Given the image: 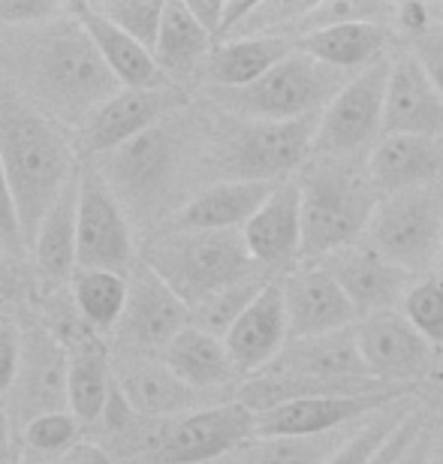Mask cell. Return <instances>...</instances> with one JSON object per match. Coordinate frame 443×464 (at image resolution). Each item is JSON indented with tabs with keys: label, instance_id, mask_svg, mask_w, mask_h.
<instances>
[{
	"label": "cell",
	"instance_id": "1",
	"mask_svg": "<svg viewBox=\"0 0 443 464\" xmlns=\"http://www.w3.org/2000/svg\"><path fill=\"white\" fill-rule=\"evenodd\" d=\"M0 76L72 136L121 91L70 4L49 22L0 31Z\"/></svg>",
	"mask_w": 443,
	"mask_h": 464
},
{
	"label": "cell",
	"instance_id": "2",
	"mask_svg": "<svg viewBox=\"0 0 443 464\" xmlns=\"http://www.w3.org/2000/svg\"><path fill=\"white\" fill-rule=\"evenodd\" d=\"M208 127L206 118L193 115L188 106L118 151L97 157L94 166L103 172L127 218L142 227H166L175 211L188 206L193 199L188 193L193 172L206 169Z\"/></svg>",
	"mask_w": 443,
	"mask_h": 464
},
{
	"label": "cell",
	"instance_id": "3",
	"mask_svg": "<svg viewBox=\"0 0 443 464\" xmlns=\"http://www.w3.org/2000/svg\"><path fill=\"white\" fill-rule=\"evenodd\" d=\"M0 160L13 190L18 229L31 250L49 208L76 179L82 157L76 136L18 94L0 76Z\"/></svg>",
	"mask_w": 443,
	"mask_h": 464
},
{
	"label": "cell",
	"instance_id": "4",
	"mask_svg": "<svg viewBox=\"0 0 443 464\" xmlns=\"http://www.w3.org/2000/svg\"><path fill=\"white\" fill-rule=\"evenodd\" d=\"M302 263L359 245L371 224L377 197L362 160H323L313 157L302 169Z\"/></svg>",
	"mask_w": 443,
	"mask_h": 464
},
{
	"label": "cell",
	"instance_id": "5",
	"mask_svg": "<svg viewBox=\"0 0 443 464\" xmlns=\"http://www.w3.org/2000/svg\"><path fill=\"white\" fill-rule=\"evenodd\" d=\"M317 124L320 115L269 124L217 112V121L208 127L206 169L215 172V181L284 184L313 157Z\"/></svg>",
	"mask_w": 443,
	"mask_h": 464
},
{
	"label": "cell",
	"instance_id": "6",
	"mask_svg": "<svg viewBox=\"0 0 443 464\" xmlns=\"http://www.w3.org/2000/svg\"><path fill=\"white\" fill-rule=\"evenodd\" d=\"M169 290L197 308L220 290L269 275L247 254L242 232H175L160 229L148 238L142 256Z\"/></svg>",
	"mask_w": 443,
	"mask_h": 464
},
{
	"label": "cell",
	"instance_id": "7",
	"mask_svg": "<svg viewBox=\"0 0 443 464\" xmlns=\"http://www.w3.org/2000/svg\"><path fill=\"white\" fill-rule=\"evenodd\" d=\"M347 72H338L311 54L295 49L287 61L265 72L247 88H206L208 103L220 115L238 121H302L323 115L338 91L347 85Z\"/></svg>",
	"mask_w": 443,
	"mask_h": 464
},
{
	"label": "cell",
	"instance_id": "8",
	"mask_svg": "<svg viewBox=\"0 0 443 464\" xmlns=\"http://www.w3.org/2000/svg\"><path fill=\"white\" fill-rule=\"evenodd\" d=\"M256 438V413L242 401H217L175 420H145L130 464H211Z\"/></svg>",
	"mask_w": 443,
	"mask_h": 464
},
{
	"label": "cell",
	"instance_id": "9",
	"mask_svg": "<svg viewBox=\"0 0 443 464\" xmlns=\"http://www.w3.org/2000/svg\"><path fill=\"white\" fill-rule=\"evenodd\" d=\"M362 245L401 272L429 277L443 247V181L383 197L377 202Z\"/></svg>",
	"mask_w": 443,
	"mask_h": 464
},
{
	"label": "cell",
	"instance_id": "10",
	"mask_svg": "<svg viewBox=\"0 0 443 464\" xmlns=\"http://www.w3.org/2000/svg\"><path fill=\"white\" fill-rule=\"evenodd\" d=\"M390 63L392 58H386L350 76L347 85L338 91V97L323 109L317 139H313V157H323V160H362L368 148L380 142Z\"/></svg>",
	"mask_w": 443,
	"mask_h": 464
},
{
	"label": "cell",
	"instance_id": "11",
	"mask_svg": "<svg viewBox=\"0 0 443 464\" xmlns=\"http://www.w3.org/2000/svg\"><path fill=\"white\" fill-rule=\"evenodd\" d=\"M79 272L130 275L136 266L133 224L94 160L79 166Z\"/></svg>",
	"mask_w": 443,
	"mask_h": 464
},
{
	"label": "cell",
	"instance_id": "12",
	"mask_svg": "<svg viewBox=\"0 0 443 464\" xmlns=\"http://www.w3.org/2000/svg\"><path fill=\"white\" fill-rule=\"evenodd\" d=\"M70 353L43 323L22 326V362L6 395V413L15 434L45 413L70 411Z\"/></svg>",
	"mask_w": 443,
	"mask_h": 464
},
{
	"label": "cell",
	"instance_id": "13",
	"mask_svg": "<svg viewBox=\"0 0 443 464\" xmlns=\"http://www.w3.org/2000/svg\"><path fill=\"white\" fill-rule=\"evenodd\" d=\"M127 284H130L127 308L112 332L115 350L160 356L190 326V308L145 259H136V266L127 275Z\"/></svg>",
	"mask_w": 443,
	"mask_h": 464
},
{
	"label": "cell",
	"instance_id": "14",
	"mask_svg": "<svg viewBox=\"0 0 443 464\" xmlns=\"http://www.w3.org/2000/svg\"><path fill=\"white\" fill-rule=\"evenodd\" d=\"M408 398H419V389L401 386L374 395L302 398V401L256 413V438H323V434H335L341 429H353Z\"/></svg>",
	"mask_w": 443,
	"mask_h": 464
},
{
	"label": "cell",
	"instance_id": "15",
	"mask_svg": "<svg viewBox=\"0 0 443 464\" xmlns=\"http://www.w3.org/2000/svg\"><path fill=\"white\" fill-rule=\"evenodd\" d=\"M356 338L368 374L386 386H419L438 371L440 353L410 326L401 311L359 320Z\"/></svg>",
	"mask_w": 443,
	"mask_h": 464
},
{
	"label": "cell",
	"instance_id": "16",
	"mask_svg": "<svg viewBox=\"0 0 443 464\" xmlns=\"http://www.w3.org/2000/svg\"><path fill=\"white\" fill-rule=\"evenodd\" d=\"M190 106L188 91L181 88H157V91H130L121 88L118 94L94 112V118L76 133V148L82 160H97L103 154L118 151L133 142L145 130L160 124L181 109Z\"/></svg>",
	"mask_w": 443,
	"mask_h": 464
},
{
	"label": "cell",
	"instance_id": "17",
	"mask_svg": "<svg viewBox=\"0 0 443 464\" xmlns=\"http://www.w3.org/2000/svg\"><path fill=\"white\" fill-rule=\"evenodd\" d=\"M326 272L335 277L341 290L347 293L350 304L356 308L359 320L374 317V314L386 311H401L404 299L413 290V284L419 277L401 272L399 266H392L390 259L374 254L368 245H350L344 250L317 259Z\"/></svg>",
	"mask_w": 443,
	"mask_h": 464
},
{
	"label": "cell",
	"instance_id": "18",
	"mask_svg": "<svg viewBox=\"0 0 443 464\" xmlns=\"http://www.w3.org/2000/svg\"><path fill=\"white\" fill-rule=\"evenodd\" d=\"M281 286L290 320V341L329 335L359 323L347 293L320 263L295 266L293 272L281 275Z\"/></svg>",
	"mask_w": 443,
	"mask_h": 464
},
{
	"label": "cell",
	"instance_id": "19",
	"mask_svg": "<svg viewBox=\"0 0 443 464\" xmlns=\"http://www.w3.org/2000/svg\"><path fill=\"white\" fill-rule=\"evenodd\" d=\"M112 377L118 392L145 420H175V416L193 413L202 404V395L166 368L160 356L145 353H112Z\"/></svg>",
	"mask_w": 443,
	"mask_h": 464
},
{
	"label": "cell",
	"instance_id": "20",
	"mask_svg": "<svg viewBox=\"0 0 443 464\" xmlns=\"http://www.w3.org/2000/svg\"><path fill=\"white\" fill-rule=\"evenodd\" d=\"M383 136L443 139V94L410 49L392 54Z\"/></svg>",
	"mask_w": 443,
	"mask_h": 464
},
{
	"label": "cell",
	"instance_id": "21",
	"mask_svg": "<svg viewBox=\"0 0 443 464\" xmlns=\"http://www.w3.org/2000/svg\"><path fill=\"white\" fill-rule=\"evenodd\" d=\"M229 359L238 371V377L263 374L284 347L290 344V320L287 304H284L281 277H272L263 286L260 295L247 304V311L236 320V326L224 335Z\"/></svg>",
	"mask_w": 443,
	"mask_h": 464
},
{
	"label": "cell",
	"instance_id": "22",
	"mask_svg": "<svg viewBox=\"0 0 443 464\" xmlns=\"http://www.w3.org/2000/svg\"><path fill=\"white\" fill-rule=\"evenodd\" d=\"M247 254L263 272L281 277L302 263V188L299 181H284L263 202V208L242 229Z\"/></svg>",
	"mask_w": 443,
	"mask_h": 464
},
{
	"label": "cell",
	"instance_id": "23",
	"mask_svg": "<svg viewBox=\"0 0 443 464\" xmlns=\"http://www.w3.org/2000/svg\"><path fill=\"white\" fill-rule=\"evenodd\" d=\"M76 220H79V172L67 184V190L58 197V202L49 208L31 250H27L34 259L36 290L43 295L70 290L72 277L79 272Z\"/></svg>",
	"mask_w": 443,
	"mask_h": 464
},
{
	"label": "cell",
	"instance_id": "24",
	"mask_svg": "<svg viewBox=\"0 0 443 464\" xmlns=\"http://www.w3.org/2000/svg\"><path fill=\"white\" fill-rule=\"evenodd\" d=\"M365 169L377 197L431 188L443 181V139L383 136L365 157Z\"/></svg>",
	"mask_w": 443,
	"mask_h": 464
},
{
	"label": "cell",
	"instance_id": "25",
	"mask_svg": "<svg viewBox=\"0 0 443 464\" xmlns=\"http://www.w3.org/2000/svg\"><path fill=\"white\" fill-rule=\"evenodd\" d=\"M278 184L256 181H211L197 190L160 229L175 232H242Z\"/></svg>",
	"mask_w": 443,
	"mask_h": 464
},
{
	"label": "cell",
	"instance_id": "26",
	"mask_svg": "<svg viewBox=\"0 0 443 464\" xmlns=\"http://www.w3.org/2000/svg\"><path fill=\"white\" fill-rule=\"evenodd\" d=\"M395 40L390 24L359 22V24H335L323 27V31L299 36V52L311 54L313 61L326 63V67L356 76L374 63L390 58V45Z\"/></svg>",
	"mask_w": 443,
	"mask_h": 464
},
{
	"label": "cell",
	"instance_id": "27",
	"mask_svg": "<svg viewBox=\"0 0 443 464\" xmlns=\"http://www.w3.org/2000/svg\"><path fill=\"white\" fill-rule=\"evenodd\" d=\"M265 371L278 374H299V377H323V380H362L371 377L359 350L356 326L329 332L317 338L290 341L278 359ZM374 380V377H371Z\"/></svg>",
	"mask_w": 443,
	"mask_h": 464
},
{
	"label": "cell",
	"instance_id": "28",
	"mask_svg": "<svg viewBox=\"0 0 443 464\" xmlns=\"http://www.w3.org/2000/svg\"><path fill=\"white\" fill-rule=\"evenodd\" d=\"M72 13L94 40L100 58L109 67V72L118 79L121 88L130 91H157V88H172V82L163 76V70L157 67L154 52H148L142 43H136L133 36L118 31L115 24H109L106 18H100L91 4H70Z\"/></svg>",
	"mask_w": 443,
	"mask_h": 464
},
{
	"label": "cell",
	"instance_id": "29",
	"mask_svg": "<svg viewBox=\"0 0 443 464\" xmlns=\"http://www.w3.org/2000/svg\"><path fill=\"white\" fill-rule=\"evenodd\" d=\"M215 45L217 43L202 31V24L190 15L184 0L166 4L160 36L154 45V61L175 88L188 91L193 79H202V70H206Z\"/></svg>",
	"mask_w": 443,
	"mask_h": 464
},
{
	"label": "cell",
	"instance_id": "30",
	"mask_svg": "<svg viewBox=\"0 0 443 464\" xmlns=\"http://www.w3.org/2000/svg\"><path fill=\"white\" fill-rule=\"evenodd\" d=\"M299 49L290 36H245L215 45L202 70L206 88H247Z\"/></svg>",
	"mask_w": 443,
	"mask_h": 464
},
{
	"label": "cell",
	"instance_id": "31",
	"mask_svg": "<svg viewBox=\"0 0 443 464\" xmlns=\"http://www.w3.org/2000/svg\"><path fill=\"white\" fill-rule=\"evenodd\" d=\"M160 359L181 383L197 389L199 395L217 392V389L229 386L238 377L224 338L211 335V332H202L197 326L184 329L181 335L160 353Z\"/></svg>",
	"mask_w": 443,
	"mask_h": 464
},
{
	"label": "cell",
	"instance_id": "32",
	"mask_svg": "<svg viewBox=\"0 0 443 464\" xmlns=\"http://www.w3.org/2000/svg\"><path fill=\"white\" fill-rule=\"evenodd\" d=\"M70 413L82 425H97L103 420L109 395H112V353L106 341H88L76 350H70Z\"/></svg>",
	"mask_w": 443,
	"mask_h": 464
},
{
	"label": "cell",
	"instance_id": "33",
	"mask_svg": "<svg viewBox=\"0 0 443 464\" xmlns=\"http://www.w3.org/2000/svg\"><path fill=\"white\" fill-rule=\"evenodd\" d=\"M127 293H130L127 275H115V272H76L70 284V295L79 317L97 335L115 332L127 308Z\"/></svg>",
	"mask_w": 443,
	"mask_h": 464
},
{
	"label": "cell",
	"instance_id": "34",
	"mask_svg": "<svg viewBox=\"0 0 443 464\" xmlns=\"http://www.w3.org/2000/svg\"><path fill=\"white\" fill-rule=\"evenodd\" d=\"M362 425V422H359ZM356 429L323 434V438H254L224 464H326V459L344 443Z\"/></svg>",
	"mask_w": 443,
	"mask_h": 464
},
{
	"label": "cell",
	"instance_id": "35",
	"mask_svg": "<svg viewBox=\"0 0 443 464\" xmlns=\"http://www.w3.org/2000/svg\"><path fill=\"white\" fill-rule=\"evenodd\" d=\"M417 404H419V398H408V401L386 407L383 413H377V416H371V420H365L362 425H356V431L350 434L335 452H332V456L326 459V464H368L377 456V450L392 438V431L399 429L404 416H408Z\"/></svg>",
	"mask_w": 443,
	"mask_h": 464
},
{
	"label": "cell",
	"instance_id": "36",
	"mask_svg": "<svg viewBox=\"0 0 443 464\" xmlns=\"http://www.w3.org/2000/svg\"><path fill=\"white\" fill-rule=\"evenodd\" d=\"M269 281H272V275H256L245 284H236V286H229V290H220L217 295H211V299L197 304V308H190V326L224 338L226 332L236 326V320L247 311V304L260 295V290Z\"/></svg>",
	"mask_w": 443,
	"mask_h": 464
},
{
	"label": "cell",
	"instance_id": "37",
	"mask_svg": "<svg viewBox=\"0 0 443 464\" xmlns=\"http://www.w3.org/2000/svg\"><path fill=\"white\" fill-rule=\"evenodd\" d=\"M88 4L100 18H106L121 34L133 36L148 52H154L166 4H154V0H88Z\"/></svg>",
	"mask_w": 443,
	"mask_h": 464
},
{
	"label": "cell",
	"instance_id": "38",
	"mask_svg": "<svg viewBox=\"0 0 443 464\" xmlns=\"http://www.w3.org/2000/svg\"><path fill=\"white\" fill-rule=\"evenodd\" d=\"M392 13H395V4H386V0H313L311 13L304 15V22H302L299 36L323 31V27L359 24V22L392 27Z\"/></svg>",
	"mask_w": 443,
	"mask_h": 464
},
{
	"label": "cell",
	"instance_id": "39",
	"mask_svg": "<svg viewBox=\"0 0 443 464\" xmlns=\"http://www.w3.org/2000/svg\"><path fill=\"white\" fill-rule=\"evenodd\" d=\"M82 429H85V425L70 411L36 416L22 431L24 452H34V456H43V459H61L63 452H70L72 447L82 443Z\"/></svg>",
	"mask_w": 443,
	"mask_h": 464
},
{
	"label": "cell",
	"instance_id": "40",
	"mask_svg": "<svg viewBox=\"0 0 443 464\" xmlns=\"http://www.w3.org/2000/svg\"><path fill=\"white\" fill-rule=\"evenodd\" d=\"M401 314L438 353H443V281L438 275L419 277L401 304Z\"/></svg>",
	"mask_w": 443,
	"mask_h": 464
},
{
	"label": "cell",
	"instance_id": "41",
	"mask_svg": "<svg viewBox=\"0 0 443 464\" xmlns=\"http://www.w3.org/2000/svg\"><path fill=\"white\" fill-rule=\"evenodd\" d=\"M443 31V6L438 4H395V13H392V34H401L408 36L410 45L422 40V36H431Z\"/></svg>",
	"mask_w": 443,
	"mask_h": 464
},
{
	"label": "cell",
	"instance_id": "42",
	"mask_svg": "<svg viewBox=\"0 0 443 464\" xmlns=\"http://www.w3.org/2000/svg\"><path fill=\"white\" fill-rule=\"evenodd\" d=\"M431 420H435V416H431L429 407L417 404L408 416H404L399 429L392 431V438L386 440L380 450H377V456L368 461V464H399L404 459V452L410 450V443L419 438V431L426 429Z\"/></svg>",
	"mask_w": 443,
	"mask_h": 464
},
{
	"label": "cell",
	"instance_id": "43",
	"mask_svg": "<svg viewBox=\"0 0 443 464\" xmlns=\"http://www.w3.org/2000/svg\"><path fill=\"white\" fill-rule=\"evenodd\" d=\"M67 4L54 0H0V31H18L61 15Z\"/></svg>",
	"mask_w": 443,
	"mask_h": 464
},
{
	"label": "cell",
	"instance_id": "44",
	"mask_svg": "<svg viewBox=\"0 0 443 464\" xmlns=\"http://www.w3.org/2000/svg\"><path fill=\"white\" fill-rule=\"evenodd\" d=\"M18 362H22V326L15 320H6L0 326V404L6 401L15 383Z\"/></svg>",
	"mask_w": 443,
	"mask_h": 464
},
{
	"label": "cell",
	"instance_id": "45",
	"mask_svg": "<svg viewBox=\"0 0 443 464\" xmlns=\"http://www.w3.org/2000/svg\"><path fill=\"white\" fill-rule=\"evenodd\" d=\"M0 241H4L15 256L24 254V241H22V229H18V215H15L13 190H9V181H6L4 160H0Z\"/></svg>",
	"mask_w": 443,
	"mask_h": 464
},
{
	"label": "cell",
	"instance_id": "46",
	"mask_svg": "<svg viewBox=\"0 0 443 464\" xmlns=\"http://www.w3.org/2000/svg\"><path fill=\"white\" fill-rule=\"evenodd\" d=\"M410 52L417 54L422 70L429 72L431 82L438 85V91L443 94V31L431 34V36H422L410 45Z\"/></svg>",
	"mask_w": 443,
	"mask_h": 464
},
{
	"label": "cell",
	"instance_id": "47",
	"mask_svg": "<svg viewBox=\"0 0 443 464\" xmlns=\"http://www.w3.org/2000/svg\"><path fill=\"white\" fill-rule=\"evenodd\" d=\"M188 9L190 15L197 18L202 24L211 40H220V27H224V9H226V0H188Z\"/></svg>",
	"mask_w": 443,
	"mask_h": 464
},
{
	"label": "cell",
	"instance_id": "48",
	"mask_svg": "<svg viewBox=\"0 0 443 464\" xmlns=\"http://www.w3.org/2000/svg\"><path fill=\"white\" fill-rule=\"evenodd\" d=\"M52 464H118L109 450H103L94 440H82L79 447H72L70 452H63L61 459H52Z\"/></svg>",
	"mask_w": 443,
	"mask_h": 464
},
{
	"label": "cell",
	"instance_id": "49",
	"mask_svg": "<svg viewBox=\"0 0 443 464\" xmlns=\"http://www.w3.org/2000/svg\"><path fill=\"white\" fill-rule=\"evenodd\" d=\"M435 438H438V425H435V420H431L426 429L419 431V438L410 443V450L404 452V459L399 464H429L431 447H435Z\"/></svg>",
	"mask_w": 443,
	"mask_h": 464
},
{
	"label": "cell",
	"instance_id": "50",
	"mask_svg": "<svg viewBox=\"0 0 443 464\" xmlns=\"http://www.w3.org/2000/svg\"><path fill=\"white\" fill-rule=\"evenodd\" d=\"M13 438H15V429H13V422H9L6 407L0 404V464H18Z\"/></svg>",
	"mask_w": 443,
	"mask_h": 464
},
{
	"label": "cell",
	"instance_id": "51",
	"mask_svg": "<svg viewBox=\"0 0 443 464\" xmlns=\"http://www.w3.org/2000/svg\"><path fill=\"white\" fill-rule=\"evenodd\" d=\"M13 250L0 241V299L15 293V272H13Z\"/></svg>",
	"mask_w": 443,
	"mask_h": 464
},
{
	"label": "cell",
	"instance_id": "52",
	"mask_svg": "<svg viewBox=\"0 0 443 464\" xmlns=\"http://www.w3.org/2000/svg\"><path fill=\"white\" fill-rule=\"evenodd\" d=\"M429 464H443V434L440 431H438V438H435V447H431Z\"/></svg>",
	"mask_w": 443,
	"mask_h": 464
},
{
	"label": "cell",
	"instance_id": "53",
	"mask_svg": "<svg viewBox=\"0 0 443 464\" xmlns=\"http://www.w3.org/2000/svg\"><path fill=\"white\" fill-rule=\"evenodd\" d=\"M438 277L443 281V247H440V259H438Z\"/></svg>",
	"mask_w": 443,
	"mask_h": 464
},
{
	"label": "cell",
	"instance_id": "54",
	"mask_svg": "<svg viewBox=\"0 0 443 464\" xmlns=\"http://www.w3.org/2000/svg\"><path fill=\"white\" fill-rule=\"evenodd\" d=\"M4 323H6V317H4V314H0V326H4Z\"/></svg>",
	"mask_w": 443,
	"mask_h": 464
}]
</instances>
